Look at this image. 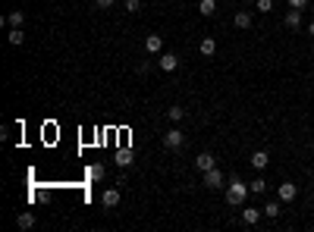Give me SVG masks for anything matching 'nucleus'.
I'll use <instances>...</instances> for the list:
<instances>
[{
  "label": "nucleus",
  "mask_w": 314,
  "mask_h": 232,
  "mask_svg": "<svg viewBox=\"0 0 314 232\" xmlns=\"http://www.w3.org/2000/svg\"><path fill=\"white\" fill-rule=\"evenodd\" d=\"M251 188L242 182L239 176H230V185H226V204H233V207H242L245 198H248Z\"/></svg>",
  "instance_id": "1"
},
{
  "label": "nucleus",
  "mask_w": 314,
  "mask_h": 232,
  "mask_svg": "<svg viewBox=\"0 0 314 232\" xmlns=\"http://www.w3.org/2000/svg\"><path fill=\"white\" fill-rule=\"evenodd\" d=\"M185 144V135L179 132V129H170V132L164 135V148H170V151H179Z\"/></svg>",
  "instance_id": "2"
},
{
  "label": "nucleus",
  "mask_w": 314,
  "mask_h": 232,
  "mask_svg": "<svg viewBox=\"0 0 314 232\" xmlns=\"http://www.w3.org/2000/svg\"><path fill=\"white\" fill-rule=\"evenodd\" d=\"M295 195H299L295 182H279V185H277V198H279V201L289 204V201H295Z\"/></svg>",
  "instance_id": "3"
},
{
  "label": "nucleus",
  "mask_w": 314,
  "mask_h": 232,
  "mask_svg": "<svg viewBox=\"0 0 314 232\" xmlns=\"http://www.w3.org/2000/svg\"><path fill=\"white\" fill-rule=\"evenodd\" d=\"M217 166V160H214V154H208V151H201L198 157H195V169L198 173H208V169H214Z\"/></svg>",
  "instance_id": "4"
},
{
  "label": "nucleus",
  "mask_w": 314,
  "mask_h": 232,
  "mask_svg": "<svg viewBox=\"0 0 314 232\" xmlns=\"http://www.w3.org/2000/svg\"><path fill=\"white\" fill-rule=\"evenodd\" d=\"M283 25H286V29H295V32H299V29H302V10L289 6V10H286V16H283Z\"/></svg>",
  "instance_id": "5"
},
{
  "label": "nucleus",
  "mask_w": 314,
  "mask_h": 232,
  "mask_svg": "<svg viewBox=\"0 0 314 232\" xmlns=\"http://www.w3.org/2000/svg\"><path fill=\"white\" fill-rule=\"evenodd\" d=\"M201 182H205V188H220V185H223V173L214 166V169H208V173H205Z\"/></svg>",
  "instance_id": "6"
},
{
  "label": "nucleus",
  "mask_w": 314,
  "mask_h": 232,
  "mask_svg": "<svg viewBox=\"0 0 314 232\" xmlns=\"http://www.w3.org/2000/svg\"><path fill=\"white\" fill-rule=\"evenodd\" d=\"M157 66H160V69H164V72H173L176 66H179V57H173V54H160Z\"/></svg>",
  "instance_id": "7"
},
{
  "label": "nucleus",
  "mask_w": 314,
  "mask_h": 232,
  "mask_svg": "<svg viewBox=\"0 0 314 232\" xmlns=\"http://www.w3.org/2000/svg\"><path fill=\"white\" fill-rule=\"evenodd\" d=\"M261 217H264V210H258V207H245L242 210V223H245V226H254Z\"/></svg>",
  "instance_id": "8"
},
{
  "label": "nucleus",
  "mask_w": 314,
  "mask_h": 232,
  "mask_svg": "<svg viewBox=\"0 0 314 232\" xmlns=\"http://www.w3.org/2000/svg\"><path fill=\"white\" fill-rule=\"evenodd\" d=\"M101 204H104V207H116V204H120V188H107V192L101 195Z\"/></svg>",
  "instance_id": "9"
},
{
  "label": "nucleus",
  "mask_w": 314,
  "mask_h": 232,
  "mask_svg": "<svg viewBox=\"0 0 314 232\" xmlns=\"http://www.w3.org/2000/svg\"><path fill=\"white\" fill-rule=\"evenodd\" d=\"M145 50H148V54H160V50H164V38H160V35H148L145 38Z\"/></svg>",
  "instance_id": "10"
},
{
  "label": "nucleus",
  "mask_w": 314,
  "mask_h": 232,
  "mask_svg": "<svg viewBox=\"0 0 314 232\" xmlns=\"http://www.w3.org/2000/svg\"><path fill=\"white\" fill-rule=\"evenodd\" d=\"M267 163H270V154L267 151H254L251 154V166L254 169H267Z\"/></svg>",
  "instance_id": "11"
},
{
  "label": "nucleus",
  "mask_w": 314,
  "mask_h": 232,
  "mask_svg": "<svg viewBox=\"0 0 314 232\" xmlns=\"http://www.w3.org/2000/svg\"><path fill=\"white\" fill-rule=\"evenodd\" d=\"M233 22H236V29H251V13L248 10H239L233 16Z\"/></svg>",
  "instance_id": "12"
},
{
  "label": "nucleus",
  "mask_w": 314,
  "mask_h": 232,
  "mask_svg": "<svg viewBox=\"0 0 314 232\" xmlns=\"http://www.w3.org/2000/svg\"><path fill=\"white\" fill-rule=\"evenodd\" d=\"M6 25H10V29H22V22H25V16H22V10H13L10 16H6L3 19Z\"/></svg>",
  "instance_id": "13"
},
{
  "label": "nucleus",
  "mask_w": 314,
  "mask_h": 232,
  "mask_svg": "<svg viewBox=\"0 0 314 232\" xmlns=\"http://www.w3.org/2000/svg\"><path fill=\"white\" fill-rule=\"evenodd\" d=\"M261 210H264V217H270V220H277L279 213H283V207H279V201H267Z\"/></svg>",
  "instance_id": "14"
},
{
  "label": "nucleus",
  "mask_w": 314,
  "mask_h": 232,
  "mask_svg": "<svg viewBox=\"0 0 314 232\" xmlns=\"http://www.w3.org/2000/svg\"><path fill=\"white\" fill-rule=\"evenodd\" d=\"M198 13H201V16H214V13H217V0H201V3H198Z\"/></svg>",
  "instance_id": "15"
},
{
  "label": "nucleus",
  "mask_w": 314,
  "mask_h": 232,
  "mask_svg": "<svg viewBox=\"0 0 314 232\" xmlns=\"http://www.w3.org/2000/svg\"><path fill=\"white\" fill-rule=\"evenodd\" d=\"M129 163H132V151L120 148V151H116V166H129Z\"/></svg>",
  "instance_id": "16"
},
{
  "label": "nucleus",
  "mask_w": 314,
  "mask_h": 232,
  "mask_svg": "<svg viewBox=\"0 0 314 232\" xmlns=\"http://www.w3.org/2000/svg\"><path fill=\"white\" fill-rule=\"evenodd\" d=\"M88 179H91V182H101V179H104V166H101V163H91V166H88Z\"/></svg>",
  "instance_id": "17"
},
{
  "label": "nucleus",
  "mask_w": 314,
  "mask_h": 232,
  "mask_svg": "<svg viewBox=\"0 0 314 232\" xmlns=\"http://www.w3.org/2000/svg\"><path fill=\"white\" fill-rule=\"evenodd\" d=\"M248 188H251V195H264L267 192V182H264V179H251V182H248Z\"/></svg>",
  "instance_id": "18"
},
{
  "label": "nucleus",
  "mask_w": 314,
  "mask_h": 232,
  "mask_svg": "<svg viewBox=\"0 0 314 232\" xmlns=\"http://www.w3.org/2000/svg\"><path fill=\"white\" fill-rule=\"evenodd\" d=\"M6 41H10L13 47H19L22 41H25V35H22V29H10V35H6Z\"/></svg>",
  "instance_id": "19"
},
{
  "label": "nucleus",
  "mask_w": 314,
  "mask_h": 232,
  "mask_svg": "<svg viewBox=\"0 0 314 232\" xmlns=\"http://www.w3.org/2000/svg\"><path fill=\"white\" fill-rule=\"evenodd\" d=\"M16 223H19V229H32V226H35V217L25 210V213H19V220H16Z\"/></svg>",
  "instance_id": "20"
},
{
  "label": "nucleus",
  "mask_w": 314,
  "mask_h": 232,
  "mask_svg": "<svg viewBox=\"0 0 314 232\" xmlns=\"http://www.w3.org/2000/svg\"><path fill=\"white\" fill-rule=\"evenodd\" d=\"M214 50H217V41H214V38H205V41H201V54H205V57H210Z\"/></svg>",
  "instance_id": "21"
},
{
  "label": "nucleus",
  "mask_w": 314,
  "mask_h": 232,
  "mask_svg": "<svg viewBox=\"0 0 314 232\" xmlns=\"http://www.w3.org/2000/svg\"><path fill=\"white\" fill-rule=\"evenodd\" d=\"M167 116H170V123H179V119L185 116V110H182V107H170V110H167Z\"/></svg>",
  "instance_id": "22"
},
{
  "label": "nucleus",
  "mask_w": 314,
  "mask_h": 232,
  "mask_svg": "<svg viewBox=\"0 0 314 232\" xmlns=\"http://www.w3.org/2000/svg\"><path fill=\"white\" fill-rule=\"evenodd\" d=\"M254 6H258L261 13H270L274 10V0H254Z\"/></svg>",
  "instance_id": "23"
},
{
  "label": "nucleus",
  "mask_w": 314,
  "mask_h": 232,
  "mask_svg": "<svg viewBox=\"0 0 314 232\" xmlns=\"http://www.w3.org/2000/svg\"><path fill=\"white\" fill-rule=\"evenodd\" d=\"M123 6H126V13H139L141 10V0H126Z\"/></svg>",
  "instance_id": "24"
},
{
  "label": "nucleus",
  "mask_w": 314,
  "mask_h": 232,
  "mask_svg": "<svg viewBox=\"0 0 314 232\" xmlns=\"http://www.w3.org/2000/svg\"><path fill=\"white\" fill-rule=\"evenodd\" d=\"M286 3L295 6V10H305V6H308V0H286Z\"/></svg>",
  "instance_id": "25"
},
{
  "label": "nucleus",
  "mask_w": 314,
  "mask_h": 232,
  "mask_svg": "<svg viewBox=\"0 0 314 232\" xmlns=\"http://www.w3.org/2000/svg\"><path fill=\"white\" fill-rule=\"evenodd\" d=\"M116 0H95V6H101V10H107V6H113Z\"/></svg>",
  "instance_id": "26"
},
{
  "label": "nucleus",
  "mask_w": 314,
  "mask_h": 232,
  "mask_svg": "<svg viewBox=\"0 0 314 232\" xmlns=\"http://www.w3.org/2000/svg\"><path fill=\"white\" fill-rule=\"evenodd\" d=\"M308 35H314V22H311V25H308Z\"/></svg>",
  "instance_id": "27"
},
{
  "label": "nucleus",
  "mask_w": 314,
  "mask_h": 232,
  "mask_svg": "<svg viewBox=\"0 0 314 232\" xmlns=\"http://www.w3.org/2000/svg\"><path fill=\"white\" fill-rule=\"evenodd\" d=\"M245 3H254V0H245Z\"/></svg>",
  "instance_id": "28"
}]
</instances>
